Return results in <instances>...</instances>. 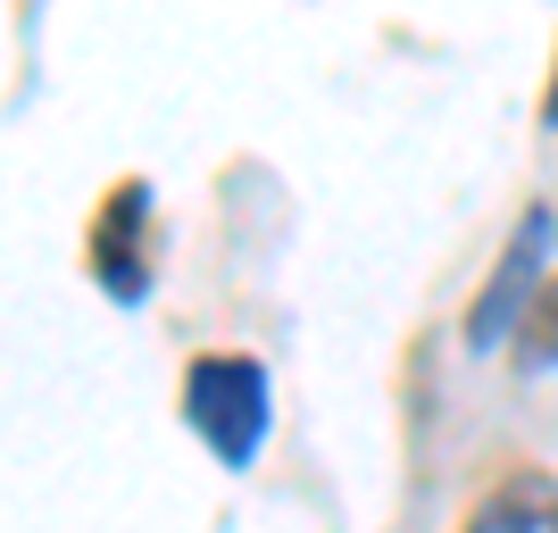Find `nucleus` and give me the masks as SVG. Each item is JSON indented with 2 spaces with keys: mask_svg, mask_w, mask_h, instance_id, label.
Returning a JSON list of instances; mask_svg holds the SVG:
<instances>
[{
  "mask_svg": "<svg viewBox=\"0 0 558 533\" xmlns=\"http://www.w3.org/2000/svg\"><path fill=\"white\" fill-rule=\"evenodd\" d=\"M534 258H542V217H525L517 226V242L500 251V267L484 276V292H475V308H466V342L475 350H492L500 334H517V317H525V301L542 292V276H534Z\"/></svg>",
  "mask_w": 558,
  "mask_h": 533,
  "instance_id": "nucleus-3",
  "label": "nucleus"
},
{
  "mask_svg": "<svg viewBox=\"0 0 558 533\" xmlns=\"http://www.w3.org/2000/svg\"><path fill=\"white\" fill-rule=\"evenodd\" d=\"M466 533H558V475L517 467L466 509Z\"/></svg>",
  "mask_w": 558,
  "mask_h": 533,
  "instance_id": "nucleus-4",
  "label": "nucleus"
},
{
  "mask_svg": "<svg viewBox=\"0 0 558 533\" xmlns=\"http://www.w3.org/2000/svg\"><path fill=\"white\" fill-rule=\"evenodd\" d=\"M184 409H192L201 441H209L226 467H251L258 459V441H267V375H258V359H233V350L192 359Z\"/></svg>",
  "mask_w": 558,
  "mask_h": 533,
  "instance_id": "nucleus-1",
  "label": "nucleus"
},
{
  "mask_svg": "<svg viewBox=\"0 0 558 533\" xmlns=\"http://www.w3.org/2000/svg\"><path fill=\"white\" fill-rule=\"evenodd\" d=\"M142 233H150V192L125 175V184L100 201V226H93V276L109 283V301H142V292H150V251H142Z\"/></svg>",
  "mask_w": 558,
  "mask_h": 533,
  "instance_id": "nucleus-2",
  "label": "nucleus"
},
{
  "mask_svg": "<svg viewBox=\"0 0 558 533\" xmlns=\"http://www.w3.org/2000/svg\"><path fill=\"white\" fill-rule=\"evenodd\" d=\"M542 117L558 125V68H550V93H542Z\"/></svg>",
  "mask_w": 558,
  "mask_h": 533,
  "instance_id": "nucleus-6",
  "label": "nucleus"
},
{
  "mask_svg": "<svg viewBox=\"0 0 558 533\" xmlns=\"http://www.w3.org/2000/svg\"><path fill=\"white\" fill-rule=\"evenodd\" d=\"M517 367L525 375L558 367V267L542 276V292L525 301V317H517Z\"/></svg>",
  "mask_w": 558,
  "mask_h": 533,
  "instance_id": "nucleus-5",
  "label": "nucleus"
}]
</instances>
